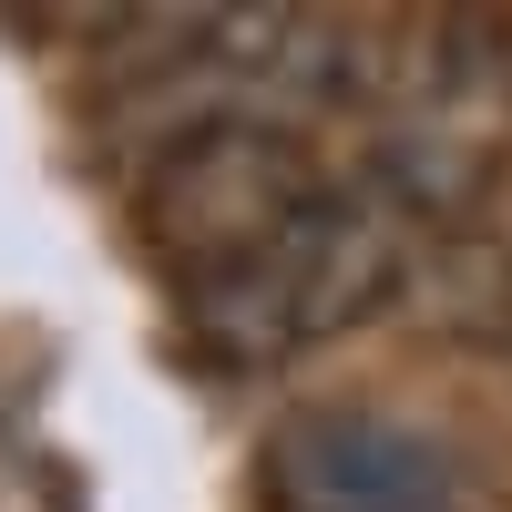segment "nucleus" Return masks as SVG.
Masks as SVG:
<instances>
[{
    "label": "nucleus",
    "mask_w": 512,
    "mask_h": 512,
    "mask_svg": "<svg viewBox=\"0 0 512 512\" xmlns=\"http://www.w3.org/2000/svg\"><path fill=\"white\" fill-rule=\"evenodd\" d=\"M410 277H420L410 267V216L379 185H328L308 216L287 226V246H267L236 277L175 287V297H185V328H195L205 359L267 369L287 349H318V338L379 318Z\"/></svg>",
    "instance_id": "nucleus-1"
},
{
    "label": "nucleus",
    "mask_w": 512,
    "mask_h": 512,
    "mask_svg": "<svg viewBox=\"0 0 512 512\" xmlns=\"http://www.w3.org/2000/svg\"><path fill=\"white\" fill-rule=\"evenodd\" d=\"M318 195H328V175L287 113H205L144 175V246L164 256L175 287H205V277H236L267 246H287V226Z\"/></svg>",
    "instance_id": "nucleus-2"
},
{
    "label": "nucleus",
    "mask_w": 512,
    "mask_h": 512,
    "mask_svg": "<svg viewBox=\"0 0 512 512\" xmlns=\"http://www.w3.org/2000/svg\"><path fill=\"white\" fill-rule=\"evenodd\" d=\"M277 512H461V451L390 410H297L267 441Z\"/></svg>",
    "instance_id": "nucleus-3"
}]
</instances>
